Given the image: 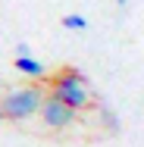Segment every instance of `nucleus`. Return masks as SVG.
<instances>
[{"label": "nucleus", "instance_id": "7ed1b4c3", "mask_svg": "<svg viewBox=\"0 0 144 147\" xmlns=\"http://www.w3.org/2000/svg\"><path fill=\"white\" fill-rule=\"evenodd\" d=\"M75 116H78V110H72L69 103H63L57 94H47L44 97L41 119H44L47 128H69V125H75Z\"/></svg>", "mask_w": 144, "mask_h": 147}, {"label": "nucleus", "instance_id": "423d86ee", "mask_svg": "<svg viewBox=\"0 0 144 147\" xmlns=\"http://www.w3.org/2000/svg\"><path fill=\"white\" fill-rule=\"evenodd\" d=\"M3 119H6V113H3V103H0V122H3Z\"/></svg>", "mask_w": 144, "mask_h": 147}, {"label": "nucleus", "instance_id": "f257e3e1", "mask_svg": "<svg viewBox=\"0 0 144 147\" xmlns=\"http://www.w3.org/2000/svg\"><path fill=\"white\" fill-rule=\"evenodd\" d=\"M50 94H57L63 103H69L72 110H88L94 103V91L88 85V78L78 72V69H63L57 72V78L50 82Z\"/></svg>", "mask_w": 144, "mask_h": 147}, {"label": "nucleus", "instance_id": "0eeeda50", "mask_svg": "<svg viewBox=\"0 0 144 147\" xmlns=\"http://www.w3.org/2000/svg\"><path fill=\"white\" fill-rule=\"evenodd\" d=\"M116 3H119V6H128V0H116Z\"/></svg>", "mask_w": 144, "mask_h": 147}, {"label": "nucleus", "instance_id": "20e7f679", "mask_svg": "<svg viewBox=\"0 0 144 147\" xmlns=\"http://www.w3.org/2000/svg\"><path fill=\"white\" fill-rule=\"evenodd\" d=\"M16 69L22 72V75H31V78H44V63L41 59H34L31 53H25V57H16Z\"/></svg>", "mask_w": 144, "mask_h": 147}, {"label": "nucleus", "instance_id": "39448f33", "mask_svg": "<svg viewBox=\"0 0 144 147\" xmlns=\"http://www.w3.org/2000/svg\"><path fill=\"white\" fill-rule=\"evenodd\" d=\"M59 25L69 28V31H85L88 28V19L82 16V13H66V16L59 19Z\"/></svg>", "mask_w": 144, "mask_h": 147}, {"label": "nucleus", "instance_id": "f03ea898", "mask_svg": "<svg viewBox=\"0 0 144 147\" xmlns=\"http://www.w3.org/2000/svg\"><path fill=\"white\" fill-rule=\"evenodd\" d=\"M41 107H44L41 88H19V91H9L3 97V113H6V119H28L34 113H41Z\"/></svg>", "mask_w": 144, "mask_h": 147}]
</instances>
